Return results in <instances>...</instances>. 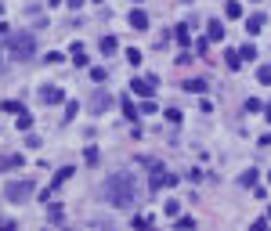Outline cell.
Returning <instances> with one entry per match:
<instances>
[{
	"mask_svg": "<svg viewBox=\"0 0 271 231\" xmlns=\"http://www.w3.org/2000/svg\"><path fill=\"white\" fill-rule=\"evenodd\" d=\"M184 90H188V94H203V90H206V80H184Z\"/></svg>",
	"mask_w": 271,
	"mask_h": 231,
	"instance_id": "7c38bea8",
	"label": "cell"
},
{
	"mask_svg": "<svg viewBox=\"0 0 271 231\" xmlns=\"http://www.w3.org/2000/svg\"><path fill=\"white\" fill-rule=\"evenodd\" d=\"M268 177H271V173H268Z\"/></svg>",
	"mask_w": 271,
	"mask_h": 231,
	"instance_id": "836d02e7",
	"label": "cell"
},
{
	"mask_svg": "<svg viewBox=\"0 0 271 231\" xmlns=\"http://www.w3.org/2000/svg\"><path fill=\"white\" fill-rule=\"evenodd\" d=\"M101 195H105V202H112V206H130V202L137 199V188H134V173H112V177L101 184Z\"/></svg>",
	"mask_w": 271,
	"mask_h": 231,
	"instance_id": "6da1fadb",
	"label": "cell"
},
{
	"mask_svg": "<svg viewBox=\"0 0 271 231\" xmlns=\"http://www.w3.org/2000/svg\"><path fill=\"white\" fill-rule=\"evenodd\" d=\"M239 54H242V62H249V58H257V47H253V43H246Z\"/></svg>",
	"mask_w": 271,
	"mask_h": 231,
	"instance_id": "603a6c76",
	"label": "cell"
},
{
	"mask_svg": "<svg viewBox=\"0 0 271 231\" xmlns=\"http://www.w3.org/2000/svg\"><path fill=\"white\" fill-rule=\"evenodd\" d=\"M249 231H268V220H253V228Z\"/></svg>",
	"mask_w": 271,
	"mask_h": 231,
	"instance_id": "83f0119b",
	"label": "cell"
},
{
	"mask_svg": "<svg viewBox=\"0 0 271 231\" xmlns=\"http://www.w3.org/2000/svg\"><path fill=\"white\" fill-rule=\"evenodd\" d=\"M72 173H76V170H72V166H62V170H54V181H51V188H62V184L69 181Z\"/></svg>",
	"mask_w": 271,
	"mask_h": 231,
	"instance_id": "8992f818",
	"label": "cell"
},
{
	"mask_svg": "<svg viewBox=\"0 0 271 231\" xmlns=\"http://www.w3.org/2000/svg\"><path fill=\"white\" fill-rule=\"evenodd\" d=\"M72 62H76V65H87V51H83V43H72Z\"/></svg>",
	"mask_w": 271,
	"mask_h": 231,
	"instance_id": "5bb4252c",
	"label": "cell"
},
{
	"mask_svg": "<svg viewBox=\"0 0 271 231\" xmlns=\"http://www.w3.org/2000/svg\"><path fill=\"white\" fill-rule=\"evenodd\" d=\"M109 105H112V98H109V90H94V94H90V112L94 116H101V112H109Z\"/></svg>",
	"mask_w": 271,
	"mask_h": 231,
	"instance_id": "277c9868",
	"label": "cell"
},
{
	"mask_svg": "<svg viewBox=\"0 0 271 231\" xmlns=\"http://www.w3.org/2000/svg\"><path fill=\"white\" fill-rule=\"evenodd\" d=\"M260 108H264V105H260L257 98H249V101H246V112H260Z\"/></svg>",
	"mask_w": 271,
	"mask_h": 231,
	"instance_id": "4316f807",
	"label": "cell"
},
{
	"mask_svg": "<svg viewBox=\"0 0 271 231\" xmlns=\"http://www.w3.org/2000/svg\"><path fill=\"white\" fill-rule=\"evenodd\" d=\"M163 213H166V217H181V202H177V199L163 202Z\"/></svg>",
	"mask_w": 271,
	"mask_h": 231,
	"instance_id": "9a60e30c",
	"label": "cell"
},
{
	"mask_svg": "<svg viewBox=\"0 0 271 231\" xmlns=\"http://www.w3.org/2000/svg\"><path fill=\"white\" fill-rule=\"evenodd\" d=\"M62 98H65L62 87H51V83H47V87H40V101H44V105H58Z\"/></svg>",
	"mask_w": 271,
	"mask_h": 231,
	"instance_id": "5b68a950",
	"label": "cell"
},
{
	"mask_svg": "<svg viewBox=\"0 0 271 231\" xmlns=\"http://www.w3.org/2000/svg\"><path fill=\"white\" fill-rule=\"evenodd\" d=\"M18 126H22V130H29V126H33V116L22 112V116H18Z\"/></svg>",
	"mask_w": 271,
	"mask_h": 231,
	"instance_id": "cb8c5ba5",
	"label": "cell"
},
{
	"mask_svg": "<svg viewBox=\"0 0 271 231\" xmlns=\"http://www.w3.org/2000/svg\"><path fill=\"white\" fill-rule=\"evenodd\" d=\"M80 4H87V0H69V7H80Z\"/></svg>",
	"mask_w": 271,
	"mask_h": 231,
	"instance_id": "f1b7e54d",
	"label": "cell"
},
{
	"mask_svg": "<svg viewBox=\"0 0 271 231\" xmlns=\"http://www.w3.org/2000/svg\"><path fill=\"white\" fill-rule=\"evenodd\" d=\"M177 181H181V177H177V173H163V188H174Z\"/></svg>",
	"mask_w": 271,
	"mask_h": 231,
	"instance_id": "484cf974",
	"label": "cell"
},
{
	"mask_svg": "<svg viewBox=\"0 0 271 231\" xmlns=\"http://www.w3.org/2000/svg\"><path fill=\"white\" fill-rule=\"evenodd\" d=\"M224 62H228V69H231V72L242 69V54H239V51H224Z\"/></svg>",
	"mask_w": 271,
	"mask_h": 231,
	"instance_id": "30bf717a",
	"label": "cell"
},
{
	"mask_svg": "<svg viewBox=\"0 0 271 231\" xmlns=\"http://www.w3.org/2000/svg\"><path fill=\"white\" fill-rule=\"evenodd\" d=\"M174 36H177V43H181V47H188V29H184V25H177Z\"/></svg>",
	"mask_w": 271,
	"mask_h": 231,
	"instance_id": "44dd1931",
	"label": "cell"
},
{
	"mask_svg": "<svg viewBox=\"0 0 271 231\" xmlns=\"http://www.w3.org/2000/svg\"><path fill=\"white\" fill-rule=\"evenodd\" d=\"M260 29H264V15H249V18H246V33L257 36Z\"/></svg>",
	"mask_w": 271,
	"mask_h": 231,
	"instance_id": "52a82bcc",
	"label": "cell"
},
{
	"mask_svg": "<svg viewBox=\"0 0 271 231\" xmlns=\"http://www.w3.org/2000/svg\"><path fill=\"white\" fill-rule=\"evenodd\" d=\"M239 184H242V188H253V184H257V170H246L239 177Z\"/></svg>",
	"mask_w": 271,
	"mask_h": 231,
	"instance_id": "2e32d148",
	"label": "cell"
},
{
	"mask_svg": "<svg viewBox=\"0 0 271 231\" xmlns=\"http://www.w3.org/2000/svg\"><path fill=\"white\" fill-rule=\"evenodd\" d=\"M127 62H130V65H141V51H137V47H127Z\"/></svg>",
	"mask_w": 271,
	"mask_h": 231,
	"instance_id": "d6986e66",
	"label": "cell"
},
{
	"mask_svg": "<svg viewBox=\"0 0 271 231\" xmlns=\"http://www.w3.org/2000/svg\"><path fill=\"white\" fill-rule=\"evenodd\" d=\"M4 33H7V25H4V22H0V36H4Z\"/></svg>",
	"mask_w": 271,
	"mask_h": 231,
	"instance_id": "4dcf8cb0",
	"label": "cell"
},
{
	"mask_svg": "<svg viewBox=\"0 0 271 231\" xmlns=\"http://www.w3.org/2000/svg\"><path fill=\"white\" fill-rule=\"evenodd\" d=\"M4 166H22V155H4V159H0V170H4Z\"/></svg>",
	"mask_w": 271,
	"mask_h": 231,
	"instance_id": "ffe728a7",
	"label": "cell"
},
{
	"mask_svg": "<svg viewBox=\"0 0 271 231\" xmlns=\"http://www.w3.org/2000/svg\"><path fill=\"white\" fill-rule=\"evenodd\" d=\"M127 22L134 25V29H148V15H145V11H130Z\"/></svg>",
	"mask_w": 271,
	"mask_h": 231,
	"instance_id": "ba28073f",
	"label": "cell"
},
{
	"mask_svg": "<svg viewBox=\"0 0 271 231\" xmlns=\"http://www.w3.org/2000/svg\"><path fill=\"white\" fill-rule=\"evenodd\" d=\"M33 195V181H7L4 184V199L7 202H25Z\"/></svg>",
	"mask_w": 271,
	"mask_h": 231,
	"instance_id": "3957f363",
	"label": "cell"
},
{
	"mask_svg": "<svg viewBox=\"0 0 271 231\" xmlns=\"http://www.w3.org/2000/svg\"><path fill=\"white\" fill-rule=\"evenodd\" d=\"M174 220H177V231H192V228H195L192 217H174Z\"/></svg>",
	"mask_w": 271,
	"mask_h": 231,
	"instance_id": "ac0fdd59",
	"label": "cell"
},
{
	"mask_svg": "<svg viewBox=\"0 0 271 231\" xmlns=\"http://www.w3.org/2000/svg\"><path fill=\"white\" fill-rule=\"evenodd\" d=\"M123 116L130 119V123H137V108H134V105H130V101H127V98H123Z\"/></svg>",
	"mask_w": 271,
	"mask_h": 231,
	"instance_id": "e0dca14e",
	"label": "cell"
},
{
	"mask_svg": "<svg viewBox=\"0 0 271 231\" xmlns=\"http://www.w3.org/2000/svg\"><path fill=\"white\" fill-rule=\"evenodd\" d=\"M51 4H65V0H51Z\"/></svg>",
	"mask_w": 271,
	"mask_h": 231,
	"instance_id": "1f68e13d",
	"label": "cell"
},
{
	"mask_svg": "<svg viewBox=\"0 0 271 231\" xmlns=\"http://www.w3.org/2000/svg\"><path fill=\"white\" fill-rule=\"evenodd\" d=\"M224 15L228 18H242V4L239 0H228V4H224Z\"/></svg>",
	"mask_w": 271,
	"mask_h": 231,
	"instance_id": "4fadbf2b",
	"label": "cell"
},
{
	"mask_svg": "<svg viewBox=\"0 0 271 231\" xmlns=\"http://www.w3.org/2000/svg\"><path fill=\"white\" fill-rule=\"evenodd\" d=\"M257 80H260V83H271V65H260V69H257Z\"/></svg>",
	"mask_w": 271,
	"mask_h": 231,
	"instance_id": "7402d4cb",
	"label": "cell"
},
{
	"mask_svg": "<svg viewBox=\"0 0 271 231\" xmlns=\"http://www.w3.org/2000/svg\"><path fill=\"white\" fill-rule=\"evenodd\" d=\"M0 108H4L7 116H22V112H25V108H22V101H11V98H7L4 105H0Z\"/></svg>",
	"mask_w": 271,
	"mask_h": 231,
	"instance_id": "8fae6325",
	"label": "cell"
},
{
	"mask_svg": "<svg viewBox=\"0 0 271 231\" xmlns=\"http://www.w3.org/2000/svg\"><path fill=\"white\" fill-rule=\"evenodd\" d=\"M206 36H210L213 43H221V40H224V25H221V22H210V25H206Z\"/></svg>",
	"mask_w": 271,
	"mask_h": 231,
	"instance_id": "9c48e42d",
	"label": "cell"
},
{
	"mask_svg": "<svg viewBox=\"0 0 271 231\" xmlns=\"http://www.w3.org/2000/svg\"><path fill=\"white\" fill-rule=\"evenodd\" d=\"M7 54H11L15 62H29L36 54V36L33 33H11L7 36Z\"/></svg>",
	"mask_w": 271,
	"mask_h": 231,
	"instance_id": "7a4b0ae2",
	"label": "cell"
},
{
	"mask_svg": "<svg viewBox=\"0 0 271 231\" xmlns=\"http://www.w3.org/2000/svg\"><path fill=\"white\" fill-rule=\"evenodd\" d=\"M101 51L112 54V51H116V40H112V36H105V40H101Z\"/></svg>",
	"mask_w": 271,
	"mask_h": 231,
	"instance_id": "d4e9b609",
	"label": "cell"
},
{
	"mask_svg": "<svg viewBox=\"0 0 271 231\" xmlns=\"http://www.w3.org/2000/svg\"><path fill=\"white\" fill-rule=\"evenodd\" d=\"M264 112H268V119H271V101H268V105H264Z\"/></svg>",
	"mask_w": 271,
	"mask_h": 231,
	"instance_id": "f546056e",
	"label": "cell"
},
{
	"mask_svg": "<svg viewBox=\"0 0 271 231\" xmlns=\"http://www.w3.org/2000/svg\"><path fill=\"white\" fill-rule=\"evenodd\" d=\"M0 11H4V7H0Z\"/></svg>",
	"mask_w": 271,
	"mask_h": 231,
	"instance_id": "d6a6232c",
	"label": "cell"
}]
</instances>
